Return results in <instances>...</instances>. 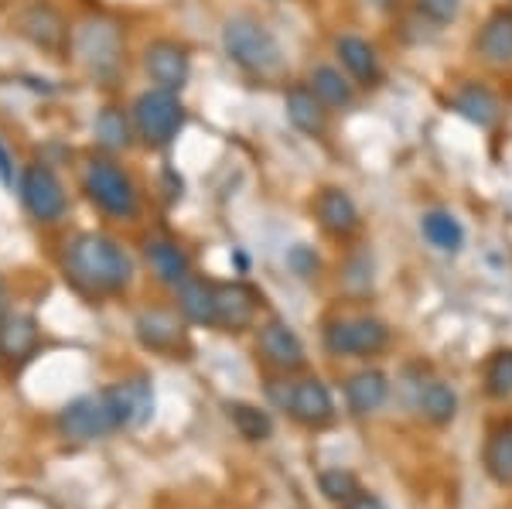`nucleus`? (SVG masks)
I'll return each instance as SVG.
<instances>
[{"label":"nucleus","instance_id":"nucleus-31","mask_svg":"<svg viewBox=\"0 0 512 509\" xmlns=\"http://www.w3.org/2000/svg\"><path fill=\"white\" fill-rule=\"evenodd\" d=\"M485 390L495 400L512 397V349H502L485 363Z\"/></svg>","mask_w":512,"mask_h":509},{"label":"nucleus","instance_id":"nucleus-29","mask_svg":"<svg viewBox=\"0 0 512 509\" xmlns=\"http://www.w3.org/2000/svg\"><path fill=\"white\" fill-rule=\"evenodd\" d=\"M229 421L236 424V431L246 441H267L274 434V421H270L267 410L253 404H229Z\"/></svg>","mask_w":512,"mask_h":509},{"label":"nucleus","instance_id":"nucleus-12","mask_svg":"<svg viewBox=\"0 0 512 509\" xmlns=\"http://www.w3.org/2000/svg\"><path fill=\"white\" fill-rule=\"evenodd\" d=\"M144 69L158 89L178 93V89L188 82V52L178 45V41H164V38L151 41L144 52Z\"/></svg>","mask_w":512,"mask_h":509},{"label":"nucleus","instance_id":"nucleus-26","mask_svg":"<svg viewBox=\"0 0 512 509\" xmlns=\"http://www.w3.org/2000/svg\"><path fill=\"white\" fill-rule=\"evenodd\" d=\"M420 229H424L427 243L437 246V250H444V253H458L461 243H465V229H461L458 219H454L451 212H444V209L424 212V219H420Z\"/></svg>","mask_w":512,"mask_h":509},{"label":"nucleus","instance_id":"nucleus-22","mask_svg":"<svg viewBox=\"0 0 512 509\" xmlns=\"http://www.w3.org/2000/svg\"><path fill=\"white\" fill-rule=\"evenodd\" d=\"M451 106L468 123H475V127H482V130H489L492 123L499 120V113H502V106H499V100H495L492 89L478 86V82H468V86H461L458 93H454Z\"/></svg>","mask_w":512,"mask_h":509},{"label":"nucleus","instance_id":"nucleus-15","mask_svg":"<svg viewBox=\"0 0 512 509\" xmlns=\"http://www.w3.org/2000/svg\"><path fill=\"white\" fill-rule=\"evenodd\" d=\"M144 260L161 284L181 287L192 277V257L175 240H164V236H154V240L144 243Z\"/></svg>","mask_w":512,"mask_h":509},{"label":"nucleus","instance_id":"nucleus-34","mask_svg":"<svg viewBox=\"0 0 512 509\" xmlns=\"http://www.w3.org/2000/svg\"><path fill=\"white\" fill-rule=\"evenodd\" d=\"M287 264H291L301 277H311L318 274V257L308 250V246H294L291 253H287Z\"/></svg>","mask_w":512,"mask_h":509},{"label":"nucleus","instance_id":"nucleus-33","mask_svg":"<svg viewBox=\"0 0 512 509\" xmlns=\"http://www.w3.org/2000/svg\"><path fill=\"white\" fill-rule=\"evenodd\" d=\"M420 14H427L434 24H448L458 18L461 11V0H417Z\"/></svg>","mask_w":512,"mask_h":509},{"label":"nucleus","instance_id":"nucleus-39","mask_svg":"<svg viewBox=\"0 0 512 509\" xmlns=\"http://www.w3.org/2000/svg\"><path fill=\"white\" fill-rule=\"evenodd\" d=\"M509 11H512V7H509Z\"/></svg>","mask_w":512,"mask_h":509},{"label":"nucleus","instance_id":"nucleus-27","mask_svg":"<svg viewBox=\"0 0 512 509\" xmlns=\"http://www.w3.org/2000/svg\"><path fill=\"white\" fill-rule=\"evenodd\" d=\"M485 472L499 486H512V424H502L485 441Z\"/></svg>","mask_w":512,"mask_h":509},{"label":"nucleus","instance_id":"nucleus-14","mask_svg":"<svg viewBox=\"0 0 512 509\" xmlns=\"http://www.w3.org/2000/svg\"><path fill=\"white\" fill-rule=\"evenodd\" d=\"M260 352L274 369H284V373H294V369H304L308 363V352H304V342L297 339V332L284 322H267L260 325Z\"/></svg>","mask_w":512,"mask_h":509},{"label":"nucleus","instance_id":"nucleus-1","mask_svg":"<svg viewBox=\"0 0 512 509\" xmlns=\"http://www.w3.org/2000/svg\"><path fill=\"white\" fill-rule=\"evenodd\" d=\"M65 270L79 287L96 294H117L134 281V260L103 233H79L65 246Z\"/></svg>","mask_w":512,"mask_h":509},{"label":"nucleus","instance_id":"nucleus-3","mask_svg":"<svg viewBox=\"0 0 512 509\" xmlns=\"http://www.w3.org/2000/svg\"><path fill=\"white\" fill-rule=\"evenodd\" d=\"M82 188H86L89 202L96 205L99 212L113 219H134L140 209L137 199V185L130 182V175L113 164L110 158H93L82 171Z\"/></svg>","mask_w":512,"mask_h":509},{"label":"nucleus","instance_id":"nucleus-10","mask_svg":"<svg viewBox=\"0 0 512 509\" xmlns=\"http://www.w3.org/2000/svg\"><path fill=\"white\" fill-rule=\"evenodd\" d=\"M403 397H407V404L417 417H424V421H431V424H451L454 414H458V397H454V390L431 373H410L407 387H403Z\"/></svg>","mask_w":512,"mask_h":509},{"label":"nucleus","instance_id":"nucleus-36","mask_svg":"<svg viewBox=\"0 0 512 509\" xmlns=\"http://www.w3.org/2000/svg\"><path fill=\"white\" fill-rule=\"evenodd\" d=\"M0 182L4 185H11L14 182V168H11V154L0 147Z\"/></svg>","mask_w":512,"mask_h":509},{"label":"nucleus","instance_id":"nucleus-24","mask_svg":"<svg viewBox=\"0 0 512 509\" xmlns=\"http://www.w3.org/2000/svg\"><path fill=\"white\" fill-rule=\"evenodd\" d=\"M178 308L188 322L216 325V284L188 277V281L178 287Z\"/></svg>","mask_w":512,"mask_h":509},{"label":"nucleus","instance_id":"nucleus-8","mask_svg":"<svg viewBox=\"0 0 512 509\" xmlns=\"http://www.w3.org/2000/svg\"><path fill=\"white\" fill-rule=\"evenodd\" d=\"M21 202L38 223H59L69 212V199H65L59 175L45 164H28L21 171Z\"/></svg>","mask_w":512,"mask_h":509},{"label":"nucleus","instance_id":"nucleus-28","mask_svg":"<svg viewBox=\"0 0 512 509\" xmlns=\"http://www.w3.org/2000/svg\"><path fill=\"white\" fill-rule=\"evenodd\" d=\"M311 89L318 93V100L325 106H349L355 100V89L352 82L342 76L338 69H332V65H318L315 72H311Z\"/></svg>","mask_w":512,"mask_h":509},{"label":"nucleus","instance_id":"nucleus-23","mask_svg":"<svg viewBox=\"0 0 512 509\" xmlns=\"http://www.w3.org/2000/svg\"><path fill=\"white\" fill-rule=\"evenodd\" d=\"M21 31L31 41H35L38 48H48V52H59V48L65 45V38H69V31H65V21L52 11V7H45V4L31 7V11L24 14V18H21Z\"/></svg>","mask_w":512,"mask_h":509},{"label":"nucleus","instance_id":"nucleus-21","mask_svg":"<svg viewBox=\"0 0 512 509\" xmlns=\"http://www.w3.org/2000/svg\"><path fill=\"white\" fill-rule=\"evenodd\" d=\"M335 52L342 65L349 69V76L355 82H362V86H373L379 79V59H376V48L369 45L366 38L359 35H342L335 41Z\"/></svg>","mask_w":512,"mask_h":509},{"label":"nucleus","instance_id":"nucleus-32","mask_svg":"<svg viewBox=\"0 0 512 509\" xmlns=\"http://www.w3.org/2000/svg\"><path fill=\"white\" fill-rule=\"evenodd\" d=\"M318 486H321V492H325L328 503H338V506L352 503V499L362 492V489H359V482H355V475H352V472H342V469L321 472Z\"/></svg>","mask_w":512,"mask_h":509},{"label":"nucleus","instance_id":"nucleus-38","mask_svg":"<svg viewBox=\"0 0 512 509\" xmlns=\"http://www.w3.org/2000/svg\"><path fill=\"white\" fill-rule=\"evenodd\" d=\"M0 311H4V294H0Z\"/></svg>","mask_w":512,"mask_h":509},{"label":"nucleus","instance_id":"nucleus-16","mask_svg":"<svg viewBox=\"0 0 512 509\" xmlns=\"http://www.w3.org/2000/svg\"><path fill=\"white\" fill-rule=\"evenodd\" d=\"M137 339L144 349L151 352H175L181 342H185V328L171 311L151 308V311H140L137 315Z\"/></svg>","mask_w":512,"mask_h":509},{"label":"nucleus","instance_id":"nucleus-37","mask_svg":"<svg viewBox=\"0 0 512 509\" xmlns=\"http://www.w3.org/2000/svg\"><path fill=\"white\" fill-rule=\"evenodd\" d=\"M373 4H376V7H390L393 0H373Z\"/></svg>","mask_w":512,"mask_h":509},{"label":"nucleus","instance_id":"nucleus-35","mask_svg":"<svg viewBox=\"0 0 512 509\" xmlns=\"http://www.w3.org/2000/svg\"><path fill=\"white\" fill-rule=\"evenodd\" d=\"M345 509H386V506H383V499L369 496V492H359L352 503H345Z\"/></svg>","mask_w":512,"mask_h":509},{"label":"nucleus","instance_id":"nucleus-30","mask_svg":"<svg viewBox=\"0 0 512 509\" xmlns=\"http://www.w3.org/2000/svg\"><path fill=\"white\" fill-rule=\"evenodd\" d=\"M96 141L103 144L106 151H123V147L130 144V123L117 106H106L96 117Z\"/></svg>","mask_w":512,"mask_h":509},{"label":"nucleus","instance_id":"nucleus-6","mask_svg":"<svg viewBox=\"0 0 512 509\" xmlns=\"http://www.w3.org/2000/svg\"><path fill=\"white\" fill-rule=\"evenodd\" d=\"M76 55L96 79H113L123 62V35L113 21H86L76 31Z\"/></svg>","mask_w":512,"mask_h":509},{"label":"nucleus","instance_id":"nucleus-2","mask_svg":"<svg viewBox=\"0 0 512 509\" xmlns=\"http://www.w3.org/2000/svg\"><path fill=\"white\" fill-rule=\"evenodd\" d=\"M222 48L239 69L253 72V76H274L284 65L277 38L253 18H229L222 28Z\"/></svg>","mask_w":512,"mask_h":509},{"label":"nucleus","instance_id":"nucleus-9","mask_svg":"<svg viewBox=\"0 0 512 509\" xmlns=\"http://www.w3.org/2000/svg\"><path fill=\"white\" fill-rule=\"evenodd\" d=\"M274 400L297 424H304V428H328V424L335 421L332 393H328V387L318 376H308V380H301V383L274 390Z\"/></svg>","mask_w":512,"mask_h":509},{"label":"nucleus","instance_id":"nucleus-17","mask_svg":"<svg viewBox=\"0 0 512 509\" xmlns=\"http://www.w3.org/2000/svg\"><path fill=\"white\" fill-rule=\"evenodd\" d=\"M110 397H113V404H117L123 428H140L144 421H151V414H154L151 380H144V376L123 380L117 387H110Z\"/></svg>","mask_w":512,"mask_h":509},{"label":"nucleus","instance_id":"nucleus-25","mask_svg":"<svg viewBox=\"0 0 512 509\" xmlns=\"http://www.w3.org/2000/svg\"><path fill=\"white\" fill-rule=\"evenodd\" d=\"M38 346V325L28 315H11L0 322V356L24 359Z\"/></svg>","mask_w":512,"mask_h":509},{"label":"nucleus","instance_id":"nucleus-19","mask_svg":"<svg viewBox=\"0 0 512 509\" xmlns=\"http://www.w3.org/2000/svg\"><path fill=\"white\" fill-rule=\"evenodd\" d=\"M475 52L489 65H512V11H495L475 38Z\"/></svg>","mask_w":512,"mask_h":509},{"label":"nucleus","instance_id":"nucleus-7","mask_svg":"<svg viewBox=\"0 0 512 509\" xmlns=\"http://www.w3.org/2000/svg\"><path fill=\"white\" fill-rule=\"evenodd\" d=\"M390 342V328L379 318L355 315V318H335L325 325V349L332 356H376Z\"/></svg>","mask_w":512,"mask_h":509},{"label":"nucleus","instance_id":"nucleus-18","mask_svg":"<svg viewBox=\"0 0 512 509\" xmlns=\"http://www.w3.org/2000/svg\"><path fill=\"white\" fill-rule=\"evenodd\" d=\"M284 110H287V120H291L294 127L301 130V134L325 137V130H328V106L318 100V93L311 86L287 89Z\"/></svg>","mask_w":512,"mask_h":509},{"label":"nucleus","instance_id":"nucleus-20","mask_svg":"<svg viewBox=\"0 0 512 509\" xmlns=\"http://www.w3.org/2000/svg\"><path fill=\"white\" fill-rule=\"evenodd\" d=\"M390 397V380H386L379 369H362L345 380V400H349V410L359 417L376 414L379 407Z\"/></svg>","mask_w":512,"mask_h":509},{"label":"nucleus","instance_id":"nucleus-4","mask_svg":"<svg viewBox=\"0 0 512 509\" xmlns=\"http://www.w3.org/2000/svg\"><path fill=\"white\" fill-rule=\"evenodd\" d=\"M134 130L147 147H168L185 130V106L171 89H147L134 100Z\"/></svg>","mask_w":512,"mask_h":509},{"label":"nucleus","instance_id":"nucleus-13","mask_svg":"<svg viewBox=\"0 0 512 509\" xmlns=\"http://www.w3.org/2000/svg\"><path fill=\"white\" fill-rule=\"evenodd\" d=\"M315 216H318V226L325 229L328 236H335V240H349L362 226V216H359V209H355L352 195L342 192V188H321L315 199Z\"/></svg>","mask_w":512,"mask_h":509},{"label":"nucleus","instance_id":"nucleus-5","mask_svg":"<svg viewBox=\"0 0 512 509\" xmlns=\"http://www.w3.org/2000/svg\"><path fill=\"white\" fill-rule=\"evenodd\" d=\"M120 428L123 424H120V414H117V404H113L110 390L72 400L59 414V431L69 441H96Z\"/></svg>","mask_w":512,"mask_h":509},{"label":"nucleus","instance_id":"nucleus-11","mask_svg":"<svg viewBox=\"0 0 512 509\" xmlns=\"http://www.w3.org/2000/svg\"><path fill=\"white\" fill-rule=\"evenodd\" d=\"M256 311H260V294L250 284H216V325L229 328V332H243L256 322Z\"/></svg>","mask_w":512,"mask_h":509}]
</instances>
